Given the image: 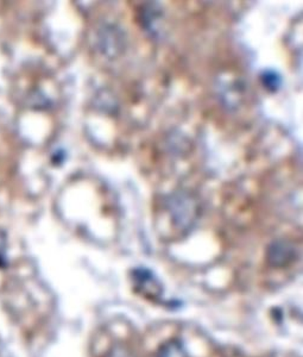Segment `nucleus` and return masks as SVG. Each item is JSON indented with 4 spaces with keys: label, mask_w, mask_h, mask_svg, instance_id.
Listing matches in <instances>:
<instances>
[{
    "label": "nucleus",
    "mask_w": 303,
    "mask_h": 357,
    "mask_svg": "<svg viewBox=\"0 0 303 357\" xmlns=\"http://www.w3.org/2000/svg\"><path fill=\"white\" fill-rule=\"evenodd\" d=\"M296 259V249L286 241H277L271 244L267 252V260L272 267H287Z\"/></svg>",
    "instance_id": "obj_1"
},
{
    "label": "nucleus",
    "mask_w": 303,
    "mask_h": 357,
    "mask_svg": "<svg viewBox=\"0 0 303 357\" xmlns=\"http://www.w3.org/2000/svg\"><path fill=\"white\" fill-rule=\"evenodd\" d=\"M95 357H134V350L121 340H109L102 349L95 348Z\"/></svg>",
    "instance_id": "obj_2"
},
{
    "label": "nucleus",
    "mask_w": 303,
    "mask_h": 357,
    "mask_svg": "<svg viewBox=\"0 0 303 357\" xmlns=\"http://www.w3.org/2000/svg\"><path fill=\"white\" fill-rule=\"evenodd\" d=\"M263 85L265 86V89H270L271 92H276L281 86V77L279 73H276L274 70H267L262 75Z\"/></svg>",
    "instance_id": "obj_3"
}]
</instances>
